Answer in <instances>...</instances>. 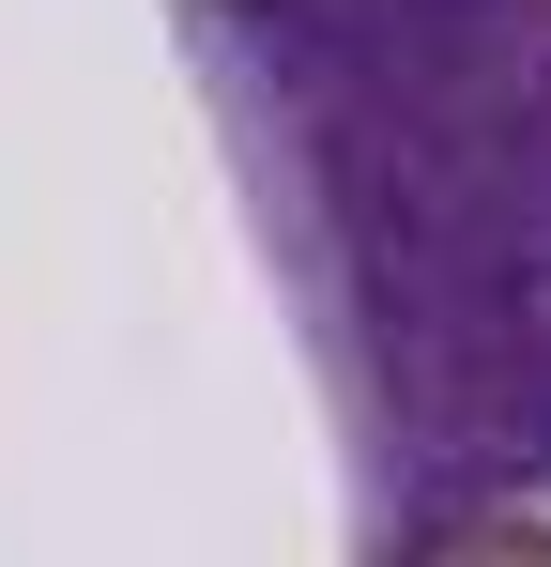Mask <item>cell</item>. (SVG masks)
Masks as SVG:
<instances>
[{
  "label": "cell",
  "mask_w": 551,
  "mask_h": 567,
  "mask_svg": "<svg viewBox=\"0 0 551 567\" xmlns=\"http://www.w3.org/2000/svg\"><path fill=\"white\" fill-rule=\"evenodd\" d=\"M398 553H551V0L184 16Z\"/></svg>",
  "instance_id": "1"
},
{
  "label": "cell",
  "mask_w": 551,
  "mask_h": 567,
  "mask_svg": "<svg viewBox=\"0 0 551 567\" xmlns=\"http://www.w3.org/2000/svg\"><path fill=\"white\" fill-rule=\"evenodd\" d=\"M184 16H261V0H184Z\"/></svg>",
  "instance_id": "2"
}]
</instances>
